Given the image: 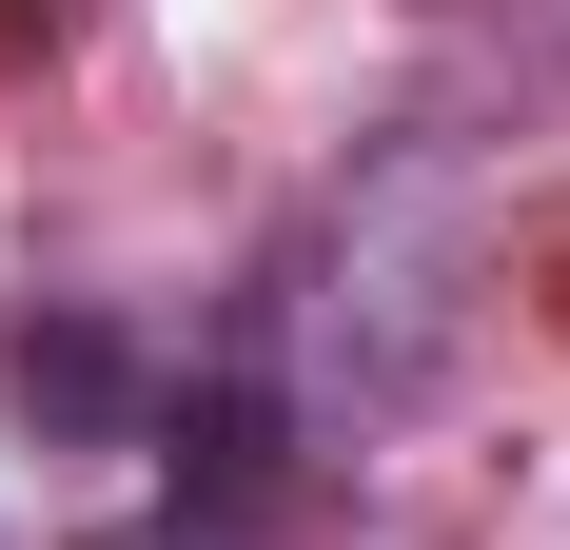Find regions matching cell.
I'll use <instances>...</instances> for the list:
<instances>
[{
  "mask_svg": "<svg viewBox=\"0 0 570 550\" xmlns=\"http://www.w3.org/2000/svg\"><path fill=\"white\" fill-rule=\"evenodd\" d=\"M0 393H20L40 433H118V413H138V334H99V315H20V334H0Z\"/></svg>",
  "mask_w": 570,
  "mask_h": 550,
  "instance_id": "cell-1",
  "label": "cell"
}]
</instances>
